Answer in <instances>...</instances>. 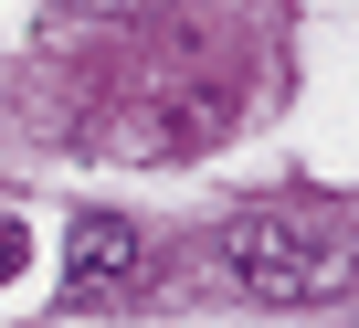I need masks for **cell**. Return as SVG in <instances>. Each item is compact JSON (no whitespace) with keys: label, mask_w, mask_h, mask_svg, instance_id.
I'll return each mask as SVG.
<instances>
[{"label":"cell","mask_w":359,"mask_h":328,"mask_svg":"<svg viewBox=\"0 0 359 328\" xmlns=\"http://www.w3.org/2000/svg\"><path fill=\"white\" fill-rule=\"evenodd\" d=\"M22 275V212H0V286Z\"/></svg>","instance_id":"3957f363"},{"label":"cell","mask_w":359,"mask_h":328,"mask_svg":"<svg viewBox=\"0 0 359 328\" xmlns=\"http://www.w3.org/2000/svg\"><path fill=\"white\" fill-rule=\"evenodd\" d=\"M137 265H148V244L127 212H74V233H64V296L74 307H116L137 286Z\"/></svg>","instance_id":"7a4b0ae2"},{"label":"cell","mask_w":359,"mask_h":328,"mask_svg":"<svg viewBox=\"0 0 359 328\" xmlns=\"http://www.w3.org/2000/svg\"><path fill=\"white\" fill-rule=\"evenodd\" d=\"M222 265L243 275V296H264V307H317V296H338L359 265H348V233L327 223V212H306V202H243L233 223H222Z\"/></svg>","instance_id":"6da1fadb"}]
</instances>
